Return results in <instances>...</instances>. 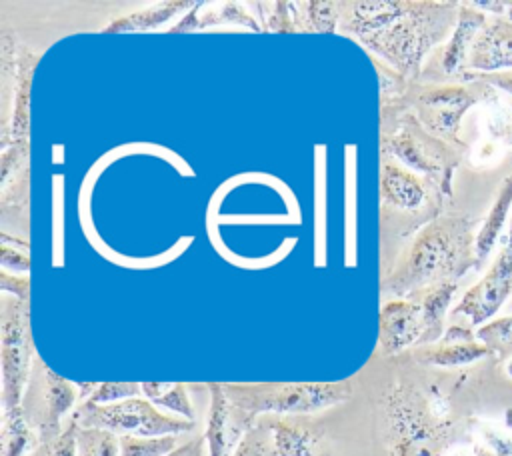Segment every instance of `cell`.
Segmentation results:
<instances>
[{
	"instance_id": "cell-1",
	"label": "cell",
	"mask_w": 512,
	"mask_h": 456,
	"mask_svg": "<svg viewBox=\"0 0 512 456\" xmlns=\"http://www.w3.org/2000/svg\"><path fill=\"white\" fill-rule=\"evenodd\" d=\"M474 220L462 216L438 218L414 240L406 262L390 278L398 294L430 290L444 282H456L466 270L478 266L472 234Z\"/></svg>"
},
{
	"instance_id": "cell-2",
	"label": "cell",
	"mask_w": 512,
	"mask_h": 456,
	"mask_svg": "<svg viewBox=\"0 0 512 456\" xmlns=\"http://www.w3.org/2000/svg\"><path fill=\"white\" fill-rule=\"evenodd\" d=\"M456 2H400L396 14L364 40L400 70H416L432 44L456 26Z\"/></svg>"
},
{
	"instance_id": "cell-3",
	"label": "cell",
	"mask_w": 512,
	"mask_h": 456,
	"mask_svg": "<svg viewBox=\"0 0 512 456\" xmlns=\"http://www.w3.org/2000/svg\"><path fill=\"white\" fill-rule=\"evenodd\" d=\"M228 398L252 420L260 414H310L350 398L348 380L340 382H268L222 384Z\"/></svg>"
},
{
	"instance_id": "cell-4",
	"label": "cell",
	"mask_w": 512,
	"mask_h": 456,
	"mask_svg": "<svg viewBox=\"0 0 512 456\" xmlns=\"http://www.w3.org/2000/svg\"><path fill=\"white\" fill-rule=\"evenodd\" d=\"M72 420L82 428H98L120 436H178L194 428V422L160 412L146 398H128L114 404L82 402Z\"/></svg>"
},
{
	"instance_id": "cell-5",
	"label": "cell",
	"mask_w": 512,
	"mask_h": 456,
	"mask_svg": "<svg viewBox=\"0 0 512 456\" xmlns=\"http://www.w3.org/2000/svg\"><path fill=\"white\" fill-rule=\"evenodd\" d=\"M388 416L394 430V456H444L448 422L416 392L402 386L392 390Z\"/></svg>"
},
{
	"instance_id": "cell-6",
	"label": "cell",
	"mask_w": 512,
	"mask_h": 456,
	"mask_svg": "<svg viewBox=\"0 0 512 456\" xmlns=\"http://www.w3.org/2000/svg\"><path fill=\"white\" fill-rule=\"evenodd\" d=\"M0 358H2V406L14 410L20 406L26 384L34 366V344L28 326L26 300L14 298L2 304V336H0Z\"/></svg>"
},
{
	"instance_id": "cell-7",
	"label": "cell",
	"mask_w": 512,
	"mask_h": 456,
	"mask_svg": "<svg viewBox=\"0 0 512 456\" xmlns=\"http://www.w3.org/2000/svg\"><path fill=\"white\" fill-rule=\"evenodd\" d=\"M76 398L78 392L72 382L54 374L40 358L34 360L20 410L40 444L50 442L64 432L62 418L74 406Z\"/></svg>"
},
{
	"instance_id": "cell-8",
	"label": "cell",
	"mask_w": 512,
	"mask_h": 456,
	"mask_svg": "<svg viewBox=\"0 0 512 456\" xmlns=\"http://www.w3.org/2000/svg\"><path fill=\"white\" fill-rule=\"evenodd\" d=\"M496 92L482 80L472 84L432 86L416 94V108L422 126L436 138L458 144L462 116L476 104H484Z\"/></svg>"
},
{
	"instance_id": "cell-9",
	"label": "cell",
	"mask_w": 512,
	"mask_h": 456,
	"mask_svg": "<svg viewBox=\"0 0 512 456\" xmlns=\"http://www.w3.org/2000/svg\"><path fill=\"white\" fill-rule=\"evenodd\" d=\"M512 294V214L504 246L488 272L464 292L454 306V316H466L472 326H484Z\"/></svg>"
},
{
	"instance_id": "cell-10",
	"label": "cell",
	"mask_w": 512,
	"mask_h": 456,
	"mask_svg": "<svg viewBox=\"0 0 512 456\" xmlns=\"http://www.w3.org/2000/svg\"><path fill=\"white\" fill-rule=\"evenodd\" d=\"M390 150L408 168L436 176L446 192H450V176L458 164V154L430 132L404 130L388 140Z\"/></svg>"
},
{
	"instance_id": "cell-11",
	"label": "cell",
	"mask_w": 512,
	"mask_h": 456,
	"mask_svg": "<svg viewBox=\"0 0 512 456\" xmlns=\"http://www.w3.org/2000/svg\"><path fill=\"white\" fill-rule=\"evenodd\" d=\"M210 388V414L206 426L208 456H232L244 434L252 428V420L240 410L226 394L222 384H208Z\"/></svg>"
},
{
	"instance_id": "cell-12",
	"label": "cell",
	"mask_w": 512,
	"mask_h": 456,
	"mask_svg": "<svg viewBox=\"0 0 512 456\" xmlns=\"http://www.w3.org/2000/svg\"><path fill=\"white\" fill-rule=\"evenodd\" d=\"M424 314L416 300H390L380 312V346L386 354H398L424 340Z\"/></svg>"
},
{
	"instance_id": "cell-13",
	"label": "cell",
	"mask_w": 512,
	"mask_h": 456,
	"mask_svg": "<svg viewBox=\"0 0 512 456\" xmlns=\"http://www.w3.org/2000/svg\"><path fill=\"white\" fill-rule=\"evenodd\" d=\"M492 350L482 344L466 326H450L448 332L434 346H424L414 352V358L428 366L456 368L490 356Z\"/></svg>"
},
{
	"instance_id": "cell-14",
	"label": "cell",
	"mask_w": 512,
	"mask_h": 456,
	"mask_svg": "<svg viewBox=\"0 0 512 456\" xmlns=\"http://www.w3.org/2000/svg\"><path fill=\"white\" fill-rule=\"evenodd\" d=\"M466 66L476 74L512 70V20H488L472 44Z\"/></svg>"
},
{
	"instance_id": "cell-15",
	"label": "cell",
	"mask_w": 512,
	"mask_h": 456,
	"mask_svg": "<svg viewBox=\"0 0 512 456\" xmlns=\"http://www.w3.org/2000/svg\"><path fill=\"white\" fill-rule=\"evenodd\" d=\"M486 22L488 16L482 10L474 8L470 2L460 4L454 32L442 52V68L446 74L458 72L464 64H468L472 44L480 30L486 26Z\"/></svg>"
},
{
	"instance_id": "cell-16",
	"label": "cell",
	"mask_w": 512,
	"mask_h": 456,
	"mask_svg": "<svg viewBox=\"0 0 512 456\" xmlns=\"http://www.w3.org/2000/svg\"><path fill=\"white\" fill-rule=\"evenodd\" d=\"M510 208H512V172L500 182V188L492 202V208L486 214L484 222L480 224V230L476 232L474 252H476L478 266L488 258V254L494 250L496 242L500 240L504 226L508 222Z\"/></svg>"
},
{
	"instance_id": "cell-17",
	"label": "cell",
	"mask_w": 512,
	"mask_h": 456,
	"mask_svg": "<svg viewBox=\"0 0 512 456\" xmlns=\"http://www.w3.org/2000/svg\"><path fill=\"white\" fill-rule=\"evenodd\" d=\"M482 108V126L486 136L478 158L486 160L490 156H498L500 150L512 148V108L498 94L488 98Z\"/></svg>"
},
{
	"instance_id": "cell-18",
	"label": "cell",
	"mask_w": 512,
	"mask_h": 456,
	"mask_svg": "<svg viewBox=\"0 0 512 456\" xmlns=\"http://www.w3.org/2000/svg\"><path fill=\"white\" fill-rule=\"evenodd\" d=\"M382 196L402 210H414L424 202L426 188L414 172L386 162L382 166Z\"/></svg>"
},
{
	"instance_id": "cell-19",
	"label": "cell",
	"mask_w": 512,
	"mask_h": 456,
	"mask_svg": "<svg viewBox=\"0 0 512 456\" xmlns=\"http://www.w3.org/2000/svg\"><path fill=\"white\" fill-rule=\"evenodd\" d=\"M274 448L278 456H316L320 434L312 426L292 420H270Z\"/></svg>"
},
{
	"instance_id": "cell-20",
	"label": "cell",
	"mask_w": 512,
	"mask_h": 456,
	"mask_svg": "<svg viewBox=\"0 0 512 456\" xmlns=\"http://www.w3.org/2000/svg\"><path fill=\"white\" fill-rule=\"evenodd\" d=\"M456 290H458L456 282H444V284H438V286L426 290L422 294V298L418 300L422 306L424 328H426L422 344L436 342L444 336V316H446V310H448Z\"/></svg>"
},
{
	"instance_id": "cell-21",
	"label": "cell",
	"mask_w": 512,
	"mask_h": 456,
	"mask_svg": "<svg viewBox=\"0 0 512 456\" xmlns=\"http://www.w3.org/2000/svg\"><path fill=\"white\" fill-rule=\"evenodd\" d=\"M38 436L28 426L20 406L4 412L2 438H0V456H24L38 446Z\"/></svg>"
},
{
	"instance_id": "cell-22",
	"label": "cell",
	"mask_w": 512,
	"mask_h": 456,
	"mask_svg": "<svg viewBox=\"0 0 512 456\" xmlns=\"http://www.w3.org/2000/svg\"><path fill=\"white\" fill-rule=\"evenodd\" d=\"M142 394L156 408L162 406L180 414L184 420L194 422V408L182 382H142Z\"/></svg>"
},
{
	"instance_id": "cell-23",
	"label": "cell",
	"mask_w": 512,
	"mask_h": 456,
	"mask_svg": "<svg viewBox=\"0 0 512 456\" xmlns=\"http://www.w3.org/2000/svg\"><path fill=\"white\" fill-rule=\"evenodd\" d=\"M120 440L116 434L98 430V428H82L76 430V456H118Z\"/></svg>"
},
{
	"instance_id": "cell-24",
	"label": "cell",
	"mask_w": 512,
	"mask_h": 456,
	"mask_svg": "<svg viewBox=\"0 0 512 456\" xmlns=\"http://www.w3.org/2000/svg\"><path fill=\"white\" fill-rule=\"evenodd\" d=\"M232 456H278L270 420H258L244 434Z\"/></svg>"
},
{
	"instance_id": "cell-25",
	"label": "cell",
	"mask_w": 512,
	"mask_h": 456,
	"mask_svg": "<svg viewBox=\"0 0 512 456\" xmlns=\"http://www.w3.org/2000/svg\"><path fill=\"white\" fill-rule=\"evenodd\" d=\"M120 454L118 456H168L176 450V436H120Z\"/></svg>"
},
{
	"instance_id": "cell-26",
	"label": "cell",
	"mask_w": 512,
	"mask_h": 456,
	"mask_svg": "<svg viewBox=\"0 0 512 456\" xmlns=\"http://www.w3.org/2000/svg\"><path fill=\"white\" fill-rule=\"evenodd\" d=\"M476 338L482 344H486L492 350V354L510 350L512 348V316L486 322L484 326L478 328Z\"/></svg>"
},
{
	"instance_id": "cell-27",
	"label": "cell",
	"mask_w": 512,
	"mask_h": 456,
	"mask_svg": "<svg viewBox=\"0 0 512 456\" xmlns=\"http://www.w3.org/2000/svg\"><path fill=\"white\" fill-rule=\"evenodd\" d=\"M186 6L184 2H168V4H158L154 10H144V12H138L130 18H124V20H118L114 24H110L106 30H146V28H152L156 26L158 22H162L164 18H168L174 10Z\"/></svg>"
},
{
	"instance_id": "cell-28",
	"label": "cell",
	"mask_w": 512,
	"mask_h": 456,
	"mask_svg": "<svg viewBox=\"0 0 512 456\" xmlns=\"http://www.w3.org/2000/svg\"><path fill=\"white\" fill-rule=\"evenodd\" d=\"M142 392V384L136 382H102L96 384L94 392L84 400L88 404H114L134 398Z\"/></svg>"
},
{
	"instance_id": "cell-29",
	"label": "cell",
	"mask_w": 512,
	"mask_h": 456,
	"mask_svg": "<svg viewBox=\"0 0 512 456\" xmlns=\"http://www.w3.org/2000/svg\"><path fill=\"white\" fill-rule=\"evenodd\" d=\"M76 430L78 424L70 420L58 438L38 444L28 456H76Z\"/></svg>"
},
{
	"instance_id": "cell-30",
	"label": "cell",
	"mask_w": 512,
	"mask_h": 456,
	"mask_svg": "<svg viewBox=\"0 0 512 456\" xmlns=\"http://www.w3.org/2000/svg\"><path fill=\"white\" fill-rule=\"evenodd\" d=\"M308 6V14H310V20H312V26L314 30H322V32H330L334 30V22H336V4L332 2H312V4H306Z\"/></svg>"
},
{
	"instance_id": "cell-31",
	"label": "cell",
	"mask_w": 512,
	"mask_h": 456,
	"mask_svg": "<svg viewBox=\"0 0 512 456\" xmlns=\"http://www.w3.org/2000/svg\"><path fill=\"white\" fill-rule=\"evenodd\" d=\"M486 444L496 452V456H512V432H502L498 428H484Z\"/></svg>"
},
{
	"instance_id": "cell-32",
	"label": "cell",
	"mask_w": 512,
	"mask_h": 456,
	"mask_svg": "<svg viewBox=\"0 0 512 456\" xmlns=\"http://www.w3.org/2000/svg\"><path fill=\"white\" fill-rule=\"evenodd\" d=\"M474 80H482L488 86H492L494 90H500L504 94L512 96V70H500V72H492V74H472Z\"/></svg>"
},
{
	"instance_id": "cell-33",
	"label": "cell",
	"mask_w": 512,
	"mask_h": 456,
	"mask_svg": "<svg viewBox=\"0 0 512 456\" xmlns=\"http://www.w3.org/2000/svg\"><path fill=\"white\" fill-rule=\"evenodd\" d=\"M474 8L486 12L496 14L498 18H506L512 20V0H474L470 2Z\"/></svg>"
},
{
	"instance_id": "cell-34",
	"label": "cell",
	"mask_w": 512,
	"mask_h": 456,
	"mask_svg": "<svg viewBox=\"0 0 512 456\" xmlns=\"http://www.w3.org/2000/svg\"><path fill=\"white\" fill-rule=\"evenodd\" d=\"M2 266H4V272L12 270V266H16V270L26 272V270H28V266H30V262H28V254H26V252L18 254V252L10 250L8 246H2Z\"/></svg>"
},
{
	"instance_id": "cell-35",
	"label": "cell",
	"mask_w": 512,
	"mask_h": 456,
	"mask_svg": "<svg viewBox=\"0 0 512 456\" xmlns=\"http://www.w3.org/2000/svg\"><path fill=\"white\" fill-rule=\"evenodd\" d=\"M204 446H206V438L204 436H198L182 446H178L176 450H172L168 456H206L204 452Z\"/></svg>"
},
{
	"instance_id": "cell-36",
	"label": "cell",
	"mask_w": 512,
	"mask_h": 456,
	"mask_svg": "<svg viewBox=\"0 0 512 456\" xmlns=\"http://www.w3.org/2000/svg\"><path fill=\"white\" fill-rule=\"evenodd\" d=\"M504 426H506V428L512 432V410H508V412H506V420H504Z\"/></svg>"
},
{
	"instance_id": "cell-37",
	"label": "cell",
	"mask_w": 512,
	"mask_h": 456,
	"mask_svg": "<svg viewBox=\"0 0 512 456\" xmlns=\"http://www.w3.org/2000/svg\"><path fill=\"white\" fill-rule=\"evenodd\" d=\"M506 374L512 378V360L506 364Z\"/></svg>"
}]
</instances>
